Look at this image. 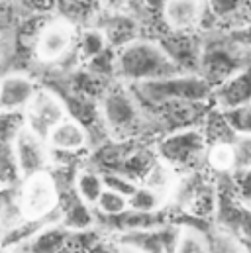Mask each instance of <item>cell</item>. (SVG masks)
Segmentation results:
<instances>
[{
  "label": "cell",
  "instance_id": "8",
  "mask_svg": "<svg viewBox=\"0 0 251 253\" xmlns=\"http://www.w3.org/2000/svg\"><path fill=\"white\" fill-rule=\"evenodd\" d=\"M12 145H14V153H16L20 171H22V179L43 173L49 169L51 147H49L47 139L34 133L28 126L20 131V135L14 139Z\"/></svg>",
  "mask_w": 251,
  "mask_h": 253
},
{
  "label": "cell",
  "instance_id": "22",
  "mask_svg": "<svg viewBox=\"0 0 251 253\" xmlns=\"http://www.w3.org/2000/svg\"><path fill=\"white\" fill-rule=\"evenodd\" d=\"M26 124V110H4L0 108V141L14 143Z\"/></svg>",
  "mask_w": 251,
  "mask_h": 253
},
{
  "label": "cell",
  "instance_id": "36",
  "mask_svg": "<svg viewBox=\"0 0 251 253\" xmlns=\"http://www.w3.org/2000/svg\"><path fill=\"white\" fill-rule=\"evenodd\" d=\"M248 14H250V18H251V0H248Z\"/></svg>",
  "mask_w": 251,
  "mask_h": 253
},
{
  "label": "cell",
  "instance_id": "15",
  "mask_svg": "<svg viewBox=\"0 0 251 253\" xmlns=\"http://www.w3.org/2000/svg\"><path fill=\"white\" fill-rule=\"evenodd\" d=\"M59 222L69 232H88L96 226L94 206L84 202L73 187L71 194H67V202L61 200L59 204Z\"/></svg>",
  "mask_w": 251,
  "mask_h": 253
},
{
  "label": "cell",
  "instance_id": "24",
  "mask_svg": "<svg viewBox=\"0 0 251 253\" xmlns=\"http://www.w3.org/2000/svg\"><path fill=\"white\" fill-rule=\"evenodd\" d=\"M228 126L236 131V135H251V104L238 106L232 110H222Z\"/></svg>",
  "mask_w": 251,
  "mask_h": 253
},
{
  "label": "cell",
  "instance_id": "7",
  "mask_svg": "<svg viewBox=\"0 0 251 253\" xmlns=\"http://www.w3.org/2000/svg\"><path fill=\"white\" fill-rule=\"evenodd\" d=\"M179 236H181V226L161 224L155 228L122 232L114 240L124 248H131L141 253H175Z\"/></svg>",
  "mask_w": 251,
  "mask_h": 253
},
{
  "label": "cell",
  "instance_id": "35",
  "mask_svg": "<svg viewBox=\"0 0 251 253\" xmlns=\"http://www.w3.org/2000/svg\"><path fill=\"white\" fill-rule=\"evenodd\" d=\"M122 248V253H141V252H135V250H131V248H124V246H120Z\"/></svg>",
  "mask_w": 251,
  "mask_h": 253
},
{
  "label": "cell",
  "instance_id": "14",
  "mask_svg": "<svg viewBox=\"0 0 251 253\" xmlns=\"http://www.w3.org/2000/svg\"><path fill=\"white\" fill-rule=\"evenodd\" d=\"M47 143H49L51 151L75 153L88 145V131L83 122H79L73 116H67L49 131Z\"/></svg>",
  "mask_w": 251,
  "mask_h": 253
},
{
  "label": "cell",
  "instance_id": "12",
  "mask_svg": "<svg viewBox=\"0 0 251 253\" xmlns=\"http://www.w3.org/2000/svg\"><path fill=\"white\" fill-rule=\"evenodd\" d=\"M212 98L220 110L251 104V65L218 84L212 92Z\"/></svg>",
  "mask_w": 251,
  "mask_h": 253
},
{
  "label": "cell",
  "instance_id": "31",
  "mask_svg": "<svg viewBox=\"0 0 251 253\" xmlns=\"http://www.w3.org/2000/svg\"><path fill=\"white\" fill-rule=\"evenodd\" d=\"M14 16H16L14 6H12L8 0H0V32H2V30H8V28L12 26Z\"/></svg>",
  "mask_w": 251,
  "mask_h": 253
},
{
  "label": "cell",
  "instance_id": "16",
  "mask_svg": "<svg viewBox=\"0 0 251 253\" xmlns=\"http://www.w3.org/2000/svg\"><path fill=\"white\" fill-rule=\"evenodd\" d=\"M206 12V0H165L163 18L175 32H187L198 26Z\"/></svg>",
  "mask_w": 251,
  "mask_h": 253
},
{
  "label": "cell",
  "instance_id": "10",
  "mask_svg": "<svg viewBox=\"0 0 251 253\" xmlns=\"http://www.w3.org/2000/svg\"><path fill=\"white\" fill-rule=\"evenodd\" d=\"M73 242V232H69L61 222L49 220L18 248L24 253H71Z\"/></svg>",
  "mask_w": 251,
  "mask_h": 253
},
{
  "label": "cell",
  "instance_id": "33",
  "mask_svg": "<svg viewBox=\"0 0 251 253\" xmlns=\"http://www.w3.org/2000/svg\"><path fill=\"white\" fill-rule=\"evenodd\" d=\"M0 253H24V252H22L20 248H4Z\"/></svg>",
  "mask_w": 251,
  "mask_h": 253
},
{
  "label": "cell",
  "instance_id": "21",
  "mask_svg": "<svg viewBox=\"0 0 251 253\" xmlns=\"http://www.w3.org/2000/svg\"><path fill=\"white\" fill-rule=\"evenodd\" d=\"M129 208L137 212H159L165 204V194L149 185H139L137 190L127 198Z\"/></svg>",
  "mask_w": 251,
  "mask_h": 253
},
{
  "label": "cell",
  "instance_id": "34",
  "mask_svg": "<svg viewBox=\"0 0 251 253\" xmlns=\"http://www.w3.org/2000/svg\"><path fill=\"white\" fill-rule=\"evenodd\" d=\"M4 250V228L0 226V252Z\"/></svg>",
  "mask_w": 251,
  "mask_h": 253
},
{
  "label": "cell",
  "instance_id": "1",
  "mask_svg": "<svg viewBox=\"0 0 251 253\" xmlns=\"http://www.w3.org/2000/svg\"><path fill=\"white\" fill-rule=\"evenodd\" d=\"M175 73H183L181 67L175 63L161 43L133 40L124 47H120L116 55V75L131 84L163 79Z\"/></svg>",
  "mask_w": 251,
  "mask_h": 253
},
{
  "label": "cell",
  "instance_id": "13",
  "mask_svg": "<svg viewBox=\"0 0 251 253\" xmlns=\"http://www.w3.org/2000/svg\"><path fill=\"white\" fill-rule=\"evenodd\" d=\"M36 83L22 73H10L0 79V106L4 110H26L36 96Z\"/></svg>",
  "mask_w": 251,
  "mask_h": 253
},
{
  "label": "cell",
  "instance_id": "25",
  "mask_svg": "<svg viewBox=\"0 0 251 253\" xmlns=\"http://www.w3.org/2000/svg\"><path fill=\"white\" fill-rule=\"evenodd\" d=\"M244 8L248 10V0H206V12H210L216 20L234 18Z\"/></svg>",
  "mask_w": 251,
  "mask_h": 253
},
{
  "label": "cell",
  "instance_id": "20",
  "mask_svg": "<svg viewBox=\"0 0 251 253\" xmlns=\"http://www.w3.org/2000/svg\"><path fill=\"white\" fill-rule=\"evenodd\" d=\"M135 34H137V26L133 20L126 18V16H116L112 18L106 28H104V36L106 40L112 43V45H118V47H124L127 43H131L135 40Z\"/></svg>",
  "mask_w": 251,
  "mask_h": 253
},
{
  "label": "cell",
  "instance_id": "27",
  "mask_svg": "<svg viewBox=\"0 0 251 253\" xmlns=\"http://www.w3.org/2000/svg\"><path fill=\"white\" fill-rule=\"evenodd\" d=\"M106 42L108 40H106L104 32H94V30L84 32L83 38H81V53H83V57L86 61H90L96 55L104 53L106 51Z\"/></svg>",
  "mask_w": 251,
  "mask_h": 253
},
{
  "label": "cell",
  "instance_id": "3",
  "mask_svg": "<svg viewBox=\"0 0 251 253\" xmlns=\"http://www.w3.org/2000/svg\"><path fill=\"white\" fill-rule=\"evenodd\" d=\"M100 118L104 127L116 137H129L143 126V112L137 94L122 83L112 84L100 98Z\"/></svg>",
  "mask_w": 251,
  "mask_h": 253
},
{
  "label": "cell",
  "instance_id": "28",
  "mask_svg": "<svg viewBox=\"0 0 251 253\" xmlns=\"http://www.w3.org/2000/svg\"><path fill=\"white\" fill-rule=\"evenodd\" d=\"M234 147L238 169H251V135H238Z\"/></svg>",
  "mask_w": 251,
  "mask_h": 253
},
{
  "label": "cell",
  "instance_id": "39",
  "mask_svg": "<svg viewBox=\"0 0 251 253\" xmlns=\"http://www.w3.org/2000/svg\"><path fill=\"white\" fill-rule=\"evenodd\" d=\"M250 204H251V202H250Z\"/></svg>",
  "mask_w": 251,
  "mask_h": 253
},
{
  "label": "cell",
  "instance_id": "18",
  "mask_svg": "<svg viewBox=\"0 0 251 253\" xmlns=\"http://www.w3.org/2000/svg\"><path fill=\"white\" fill-rule=\"evenodd\" d=\"M22 183V171L14 153V145L0 141V189L16 187Z\"/></svg>",
  "mask_w": 251,
  "mask_h": 253
},
{
  "label": "cell",
  "instance_id": "23",
  "mask_svg": "<svg viewBox=\"0 0 251 253\" xmlns=\"http://www.w3.org/2000/svg\"><path fill=\"white\" fill-rule=\"evenodd\" d=\"M129 208V202H127V196L116 192V190L104 189L100 198L96 200L94 204V210L98 212V216L102 218H110V216H118Z\"/></svg>",
  "mask_w": 251,
  "mask_h": 253
},
{
  "label": "cell",
  "instance_id": "32",
  "mask_svg": "<svg viewBox=\"0 0 251 253\" xmlns=\"http://www.w3.org/2000/svg\"><path fill=\"white\" fill-rule=\"evenodd\" d=\"M236 240H238V244H240L242 252L251 253V240H248V238H236Z\"/></svg>",
  "mask_w": 251,
  "mask_h": 253
},
{
  "label": "cell",
  "instance_id": "2",
  "mask_svg": "<svg viewBox=\"0 0 251 253\" xmlns=\"http://www.w3.org/2000/svg\"><path fill=\"white\" fill-rule=\"evenodd\" d=\"M137 98L159 106L165 102H206L214 88L200 73H175L163 79L131 84Z\"/></svg>",
  "mask_w": 251,
  "mask_h": 253
},
{
  "label": "cell",
  "instance_id": "38",
  "mask_svg": "<svg viewBox=\"0 0 251 253\" xmlns=\"http://www.w3.org/2000/svg\"><path fill=\"white\" fill-rule=\"evenodd\" d=\"M0 108H2V106H0Z\"/></svg>",
  "mask_w": 251,
  "mask_h": 253
},
{
  "label": "cell",
  "instance_id": "4",
  "mask_svg": "<svg viewBox=\"0 0 251 253\" xmlns=\"http://www.w3.org/2000/svg\"><path fill=\"white\" fill-rule=\"evenodd\" d=\"M198 67H200V75L212 84V88H216L226 79H230L232 75L240 73L250 65L246 63L244 45L232 38V40L206 42L200 49Z\"/></svg>",
  "mask_w": 251,
  "mask_h": 253
},
{
  "label": "cell",
  "instance_id": "37",
  "mask_svg": "<svg viewBox=\"0 0 251 253\" xmlns=\"http://www.w3.org/2000/svg\"><path fill=\"white\" fill-rule=\"evenodd\" d=\"M2 53H4V51H2V40H0V61H2Z\"/></svg>",
  "mask_w": 251,
  "mask_h": 253
},
{
  "label": "cell",
  "instance_id": "26",
  "mask_svg": "<svg viewBox=\"0 0 251 253\" xmlns=\"http://www.w3.org/2000/svg\"><path fill=\"white\" fill-rule=\"evenodd\" d=\"M102 173V181H104V189H110V190H116L124 196H131L139 183L131 177H127L126 173H120V171H100Z\"/></svg>",
  "mask_w": 251,
  "mask_h": 253
},
{
  "label": "cell",
  "instance_id": "5",
  "mask_svg": "<svg viewBox=\"0 0 251 253\" xmlns=\"http://www.w3.org/2000/svg\"><path fill=\"white\" fill-rule=\"evenodd\" d=\"M20 206L28 220H47L59 216L61 189L55 175L43 171L22 179L18 185Z\"/></svg>",
  "mask_w": 251,
  "mask_h": 253
},
{
  "label": "cell",
  "instance_id": "19",
  "mask_svg": "<svg viewBox=\"0 0 251 253\" xmlns=\"http://www.w3.org/2000/svg\"><path fill=\"white\" fill-rule=\"evenodd\" d=\"M175 253H212V244L208 236L196 226H181Z\"/></svg>",
  "mask_w": 251,
  "mask_h": 253
},
{
  "label": "cell",
  "instance_id": "29",
  "mask_svg": "<svg viewBox=\"0 0 251 253\" xmlns=\"http://www.w3.org/2000/svg\"><path fill=\"white\" fill-rule=\"evenodd\" d=\"M210 244H212V253H244L238 240L226 232H220L218 236H214Z\"/></svg>",
  "mask_w": 251,
  "mask_h": 253
},
{
  "label": "cell",
  "instance_id": "17",
  "mask_svg": "<svg viewBox=\"0 0 251 253\" xmlns=\"http://www.w3.org/2000/svg\"><path fill=\"white\" fill-rule=\"evenodd\" d=\"M73 187L75 192L88 204H96V200L100 198L102 190H104V181H102V173L94 171V169H83L75 175L73 179Z\"/></svg>",
  "mask_w": 251,
  "mask_h": 253
},
{
  "label": "cell",
  "instance_id": "11",
  "mask_svg": "<svg viewBox=\"0 0 251 253\" xmlns=\"http://www.w3.org/2000/svg\"><path fill=\"white\" fill-rule=\"evenodd\" d=\"M75 43V30L67 22H51L47 24L36 43V53L42 61H59L65 57Z\"/></svg>",
  "mask_w": 251,
  "mask_h": 253
},
{
  "label": "cell",
  "instance_id": "9",
  "mask_svg": "<svg viewBox=\"0 0 251 253\" xmlns=\"http://www.w3.org/2000/svg\"><path fill=\"white\" fill-rule=\"evenodd\" d=\"M63 118H67V106L51 90H38L26 108V124L34 133H38L43 139H47L49 131Z\"/></svg>",
  "mask_w": 251,
  "mask_h": 253
},
{
  "label": "cell",
  "instance_id": "30",
  "mask_svg": "<svg viewBox=\"0 0 251 253\" xmlns=\"http://www.w3.org/2000/svg\"><path fill=\"white\" fill-rule=\"evenodd\" d=\"M84 253H122V248L116 240H98Z\"/></svg>",
  "mask_w": 251,
  "mask_h": 253
},
{
  "label": "cell",
  "instance_id": "6",
  "mask_svg": "<svg viewBox=\"0 0 251 253\" xmlns=\"http://www.w3.org/2000/svg\"><path fill=\"white\" fill-rule=\"evenodd\" d=\"M206 155V137L196 127L173 129L157 143V159L171 169H192Z\"/></svg>",
  "mask_w": 251,
  "mask_h": 253
}]
</instances>
